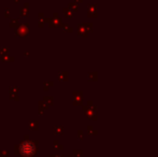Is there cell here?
I'll list each match as a JSON object with an SVG mask.
<instances>
[{
  "label": "cell",
  "mask_w": 158,
  "mask_h": 157,
  "mask_svg": "<svg viewBox=\"0 0 158 157\" xmlns=\"http://www.w3.org/2000/svg\"><path fill=\"white\" fill-rule=\"evenodd\" d=\"M21 152L26 156H30L33 154L35 152V147H33L32 143L30 142H24L23 144L21 145Z\"/></svg>",
  "instance_id": "cell-1"
}]
</instances>
